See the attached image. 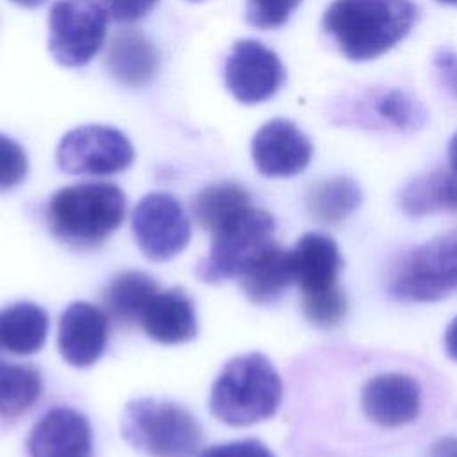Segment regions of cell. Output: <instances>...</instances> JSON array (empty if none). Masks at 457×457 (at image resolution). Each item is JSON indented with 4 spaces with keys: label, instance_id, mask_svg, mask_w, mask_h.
Masks as SVG:
<instances>
[{
    "label": "cell",
    "instance_id": "7",
    "mask_svg": "<svg viewBox=\"0 0 457 457\" xmlns=\"http://www.w3.org/2000/svg\"><path fill=\"white\" fill-rule=\"evenodd\" d=\"M109 14L98 0H57L48 16V50L66 68L87 64L102 48Z\"/></svg>",
    "mask_w": 457,
    "mask_h": 457
},
{
    "label": "cell",
    "instance_id": "37",
    "mask_svg": "<svg viewBox=\"0 0 457 457\" xmlns=\"http://www.w3.org/2000/svg\"><path fill=\"white\" fill-rule=\"evenodd\" d=\"M187 2H195L196 4V2H204V0H187Z\"/></svg>",
    "mask_w": 457,
    "mask_h": 457
},
{
    "label": "cell",
    "instance_id": "2",
    "mask_svg": "<svg viewBox=\"0 0 457 457\" xmlns=\"http://www.w3.org/2000/svg\"><path fill=\"white\" fill-rule=\"evenodd\" d=\"M282 378L261 352L230 359L211 387L209 407L230 427H248L271 418L282 402Z\"/></svg>",
    "mask_w": 457,
    "mask_h": 457
},
{
    "label": "cell",
    "instance_id": "28",
    "mask_svg": "<svg viewBox=\"0 0 457 457\" xmlns=\"http://www.w3.org/2000/svg\"><path fill=\"white\" fill-rule=\"evenodd\" d=\"M29 171L23 146L12 137L0 134V191L18 186Z\"/></svg>",
    "mask_w": 457,
    "mask_h": 457
},
{
    "label": "cell",
    "instance_id": "27",
    "mask_svg": "<svg viewBox=\"0 0 457 457\" xmlns=\"http://www.w3.org/2000/svg\"><path fill=\"white\" fill-rule=\"evenodd\" d=\"M302 0H246L245 18L257 29H278L282 27Z\"/></svg>",
    "mask_w": 457,
    "mask_h": 457
},
{
    "label": "cell",
    "instance_id": "16",
    "mask_svg": "<svg viewBox=\"0 0 457 457\" xmlns=\"http://www.w3.org/2000/svg\"><path fill=\"white\" fill-rule=\"evenodd\" d=\"M293 278L302 295L337 286L343 266L337 243L323 232L303 234L291 250Z\"/></svg>",
    "mask_w": 457,
    "mask_h": 457
},
{
    "label": "cell",
    "instance_id": "1",
    "mask_svg": "<svg viewBox=\"0 0 457 457\" xmlns=\"http://www.w3.org/2000/svg\"><path fill=\"white\" fill-rule=\"evenodd\" d=\"M412 0H334L321 27L350 61H370L389 52L416 21Z\"/></svg>",
    "mask_w": 457,
    "mask_h": 457
},
{
    "label": "cell",
    "instance_id": "25",
    "mask_svg": "<svg viewBox=\"0 0 457 457\" xmlns=\"http://www.w3.org/2000/svg\"><path fill=\"white\" fill-rule=\"evenodd\" d=\"M302 312L311 325L318 328H332L345 320L348 312V300L339 286L325 291L303 293Z\"/></svg>",
    "mask_w": 457,
    "mask_h": 457
},
{
    "label": "cell",
    "instance_id": "34",
    "mask_svg": "<svg viewBox=\"0 0 457 457\" xmlns=\"http://www.w3.org/2000/svg\"><path fill=\"white\" fill-rule=\"evenodd\" d=\"M448 159H450V168L457 175V132L453 134L450 146H448Z\"/></svg>",
    "mask_w": 457,
    "mask_h": 457
},
{
    "label": "cell",
    "instance_id": "9",
    "mask_svg": "<svg viewBox=\"0 0 457 457\" xmlns=\"http://www.w3.org/2000/svg\"><path fill=\"white\" fill-rule=\"evenodd\" d=\"M132 232L143 255L161 262L186 248L191 223L173 195L150 193L137 202L132 212Z\"/></svg>",
    "mask_w": 457,
    "mask_h": 457
},
{
    "label": "cell",
    "instance_id": "21",
    "mask_svg": "<svg viewBox=\"0 0 457 457\" xmlns=\"http://www.w3.org/2000/svg\"><path fill=\"white\" fill-rule=\"evenodd\" d=\"M157 291V284L150 275L143 271H125L111 280L102 300L112 320L130 325L139 321L145 307Z\"/></svg>",
    "mask_w": 457,
    "mask_h": 457
},
{
    "label": "cell",
    "instance_id": "10",
    "mask_svg": "<svg viewBox=\"0 0 457 457\" xmlns=\"http://www.w3.org/2000/svg\"><path fill=\"white\" fill-rule=\"evenodd\" d=\"M223 77L237 102L255 105L270 100L280 89L286 71L271 48L257 39H239L227 55Z\"/></svg>",
    "mask_w": 457,
    "mask_h": 457
},
{
    "label": "cell",
    "instance_id": "8",
    "mask_svg": "<svg viewBox=\"0 0 457 457\" xmlns=\"http://www.w3.org/2000/svg\"><path fill=\"white\" fill-rule=\"evenodd\" d=\"M57 164L70 175H114L134 161L129 137L109 125H82L62 136L55 152Z\"/></svg>",
    "mask_w": 457,
    "mask_h": 457
},
{
    "label": "cell",
    "instance_id": "36",
    "mask_svg": "<svg viewBox=\"0 0 457 457\" xmlns=\"http://www.w3.org/2000/svg\"><path fill=\"white\" fill-rule=\"evenodd\" d=\"M441 4H446V5H453V7H457V0H439Z\"/></svg>",
    "mask_w": 457,
    "mask_h": 457
},
{
    "label": "cell",
    "instance_id": "19",
    "mask_svg": "<svg viewBox=\"0 0 457 457\" xmlns=\"http://www.w3.org/2000/svg\"><path fill=\"white\" fill-rule=\"evenodd\" d=\"M48 334V314L32 302H18L0 309V346L14 355L41 350Z\"/></svg>",
    "mask_w": 457,
    "mask_h": 457
},
{
    "label": "cell",
    "instance_id": "35",
    "mask_svg": "<svg viewBox=\"0 0 457 457\" xmlns=\"http://www.w3.org/2000/svg\"><path fill=\"white\" fill-rule=\"evenodd\" d=\"M11 2L20 7H25V9H34V7H39L45 0H11Z\"/></svg>",
    "mask_w": 457,
    "mask_h": 457
},
{
    "label": "cell",
    "instance_id": "29",
    "mask_svg": "<svg viewBox=\"0 0 457 457\" xmlns=\"http://www.w3.org/2000/svg\"><path fill=\"white\" fill-rule=\"evenodd\" d=\"M198 457H275L271 450L257 439H241L205 448Z\"/></svg>",
    "mask_w": 457,
    "mask_h": 457
},
{
    "label": "cell",
    "instance_id": "32",
    "mask_svg": "<svg viewBox=\"0 0 457 457\" xmlns=\"http://www.w3.org/2000/svg\"><path fill=\"white\" fill-rule=\"evenodd\" d=\"M428 457H457V436H445L434 441Z\"/></svg>",
    "mask_w": 457,
    "mask_h": 457
},
{
    "label": "cell",
    "instance_id": "23",
    "mask_svg": "<svg viewBox=\"0 0 457 457\" xmlns=\"http://www.w3.org/2000/svg\"><path fill=\"white\" fill-rule=\"evenodd\" d=\"M248 207H252V200L243 186L236 182H218L198 193L193 212L200 227L212 234Z\"/></svg>",
    "mask_w": 457,
    "mask_h": 457
},
{
    "label": "cell",
    "instance_id": "30",
    "mask_svg": "<svg viewBox=\"0 0 457 457\" xmlns=\"http://www.w3.org/2000/svg\"><path fill=\"white\" fill-rule=\"evenodd\" d=\"M159 0H100L107 14L121 23L137 21L146 16Z\"/></svg>",
    "mask_w": 457,
    "mask_h": 457
},
{
    "label": "cell",
    "instance_id": "20",
    "mask_svg": "<svg viewBox=\"0 0 457 457\" xmlns=\"http://www.w3.org/2000/svg\"><path fill=\"white\" fill-rule=\"evenodd\" d=\"M400 207L407 216L457 212V175L436 170L407 182L400 191Z\"/></svg>",
    "mask_w": 457,
    "mask_h": 457
},
{
    "label": "cell",
    "instance_id": "24",
    "mask_svg": "<svg viewBox=\"0 0 457 457\" xmlns=\"http://www.w3.org/2000/svg\"><path fill=\"white\" fill-rule=\"evenodd\" d=\"M43 378L36 366L0 362V418L16 420L39 398Z\"/></svg>",
    "mask_w": 457,
    "mask_h": 457
},
{
    "label": "cell",
    "instance_id": "22",
    "mask_svg": "<svg viewBox=\"0 0 457 457\" xmlns=\"http://www.w3.org/2000/svg\"><path fill=\"white\" fill-rule=\"evenodd\" d=\"M362 202L361 187L350 177L336 175L316 182L307 193V211L320 223L346 220Z\"/></svg>",
    "mask_w": 457,
    "mask_h": 457
},
{
    "label": "cell",
    "instance_id": "13",
    "mask_svg": "<svg viewBox=\"0 0 457 457\" xmlns=\"http://www.w3.org/2000/svg\"><path fill=\"white\" fill-rule=\"evenodd\" d=\"M27 452L29 457H93L91 425L71 407H54L32 425Z\"/></svg>",
    "mask_w": 457,
    "mask_h": 457
},
{
    "label": "cell",
    "instance_id": "33",
    "mask_svg": "<svg viewBox=\"0 0 457 457\" xmlns=\"http://www.w3.org/2000/svg\"><path fill=\"white\" fill-rule=\"evenodd\" d=\"M443 343H445V350H446L448 357L457 361V316L445 328Z\"/></svg>",
    "mask_w": 457,
    "mask_h": 457
},
{
    "label": "cell",
    "instance_id": "11",
    "mask_svg": "<svg viewBox=\"0 0 457 457\" xmlns=\"http://www.w3.org/2000/svg\"><path fill=\"white\" fill-rule=\"evenodd\" d=\"M361 409L377 427H405L421 412V387L407 373H378L362 386Z\"/></svg>",
    "mask_w": 457,
    "mask_h": 457
},
{
    "label": "cell",
    "instance_id": "14",
    "mask_svg": "<svg viewBox=\"0 0 457 457\" xmlns=\"http://www.w3.org/2000/svg\"><path fill=\"white\" fill-rule=\"evenodd\" d=\"M107 336V314L87 302L70 303L59 318V352L62 359L75 368L95 364L105 350Z\"/></svg>",
    "mask_w": 457,
    "mask_h": 457
},
{
    "label": "cell",
    "instance_id": "6",
    "mask_svg": "<svg viewBox=\"0 0 457 457\" xmlns=\"http://www.w3.org/2000/svg\"><path fill=\"white\" fill-rule=\"evenodd\" d=\"M273 216L262 209L248 207L212 232L211 250L198 262L196 275L209 284L237 278L246 262L273 241Z\"/></svg>",
    "mask_w": 457,
    "mask_h": 457
},
{
    "label": "cell",
    "instance_id": "26",
    "mask_svg": "<svg viewBox=\"0 0 457 457\" xmlns=\"http://www.w3.org/2000/svg\"><path fill=\"white\" fill-rule=\"evenodd\" d=\"M375 109L378 116L400 130L420 129L427 121V111L423 105L402 89H387L377 100Z\"/></svg>",
    "mask_w": 457,
    "mask_h": 457
},
{
    "label": "cell",
    "instance_id": "15",
    "mask_svg": "<svg viewBox=\"0 0 457 457\" xmlns=\"http://www.w3.org/2000/svg\"><path fill=\"white\" fill-rule=\"evenodd\" d=\"M139 323L145 334L162 345H179L196 336L193 300L179 287L157 291L145 307Z\"/></svg>",
    "mask_w": 457,
    "mask_h": 457
},
{
    "label": "cell",
    "instance_id": "3",
    "mask_svg": "<svg viewBox=\"0 0 457 457\" xmlns=\"http://www.w3.org/2000/svg\"><path fill=\"white\" fill-rule=\"evenodd\" d=\"M127 200L111 182H82L59 189L48 204L52 232L68 245L102 243L123 221Z\"/></svg>",
    "mask_w": 457,
    "mask_h": 457
},
{
    "label": "cell",
    "instance_id": "12",
    "mask_svg": "<svg viewBox=\"0 0 457 457\" xmlns=\"http://www.w3.org/2000/svg\"><path fill=\"white\" fill-rule=\"evenodd\" d=\"M312 157L309 137L286 118L266 121L252 139V159L264 177H293L303 171Z\"/></svg>",
    "mask_w": 457,
    "mask_h": 457
},
{
    "label": "cell",
    "instance_id": "5",
    "mask_svg": "<svg viewBox=\"0 0 457 457\" xmlns=\"http://www.w3.org/2000/svg\"><path fill=\"white\" fill-rule=\"evenodd\" d=\"M395 296L437 302L457 291V230L412 248L391 277Z\"/></svg>",
    "mask_w": 457,
    "mask_h": 457
},
{
    "label": "cell",
    "instance_id": "4",
    "mask_svg": "<svg viewBox=\"0 0 457 457\" xmlns=\"http://www.w3.org/2000/svg\"><path fill=\"white\" fill-rule=\"evenodd\" d=\"M121 434L148 457H195L202 443L198 420L182 405L157 398L129 402L121 416Z\"/></svg>",
    "mask_w": 457,
    "mask_h": 457
},
{
    "label": "cell",
    "instance_id": "17",
    "mask_svg": "<svg viewBox=\"0 0 457 457\" xmlns=\"http://www.w3.org/2000/svg\"><path fill=\"white\" fill-rule=\"evenodd\" d=\"M105 68L118 84L137 87L157 73L159 52L141 30L125 29L111 39Z\"/></svg>",
    "mask_w": 457,
    "mask_h": 457
},
{
    "label": "cell",
    "instance_id": "18",
    "mask_svg": "<svg viewBox=\"0 0 457 457\" xmlns=\"http://www.w3.org/2000/svg\"><path fill=\"white\" fill-rule=\"evenodd\" d=\"M239 286L253 303H270L295 282L291 250L270 241L262 246L237 275Z\"/></svg>",
    "mask_w": 457,
    "mask_h": 457
},
{
    "label": "cell",
    "instance_id": "31",
    "mask_svg": "<svg viewBox=\"0 0 457 457\" xmlns=\"http://www.w3.org/2000/svg\"><path fill=\"white\" fill-rule=\"evenodd\" d=\"M445 86L457 96V52L443 48L432 59Z\"/></svg>",
    "mask_w": 457,
    "mask_h": 457
}]
</instances>
